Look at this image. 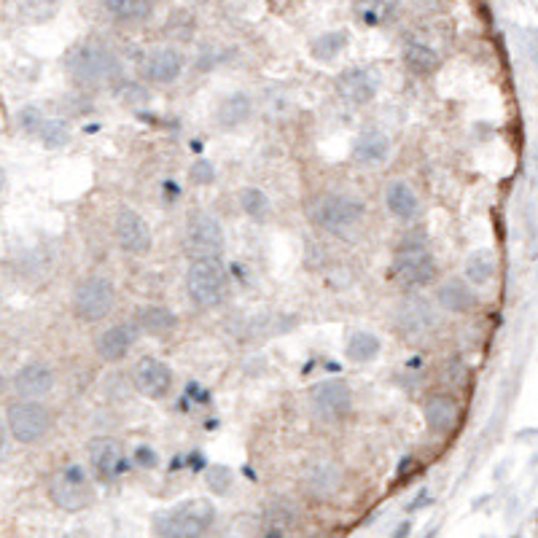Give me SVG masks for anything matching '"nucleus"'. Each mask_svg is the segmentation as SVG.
<instances>
[{"instance_id":"b1692460","label":"nucleus","mask_w":538,"mask_h":538,"mask_svg":"<svg viewBox=\"0 0 538 538\" xmlns=\"http://www.w3.org/2000/svg\"><path fill=\"white\" fill-rule=\"evenodd\" d=\"M385 205H388V210L396 216V218H412V216H417V208H420V202H417V194L406 186V184H401V181H396V184H390L388 186V192H385Z\"/></svg>"},{"instance_id":"5701e85b","label":"nucleus","mask_w":538,"mask_h":538,"mask_svg":"<svg viewBox=\"0 0 538 538\" xmlns=\"http://www.w3.org/2000/svg\"><path fill=\"white\" fill-rule=\"evenodd\" d=\"M138 323L151 337H167L178 326V315L170 307H165V304H149V307L141 310Z\"/></svg>"},{"instance_id":"412c9836","label":"nucleus","mask_w":538,"mask_h":538,"mask_svg":"<svg viewBox=\"0 0 538 538\" xmlns=\"http://www.w3.org/2000/svg\"><path fill=\"white\" fill-rule=\"evenodd\" d=\"M439 304L449 312H457V315H465L476 307V294L474 288L465 283V280H447L441 288H439Z\"/></svg>"},{"instance_id":"37998d69","label":"nucleus","mask_w":538,"mask_h":538,"mask_svg":"<svg viewBox=\"0 0 538 538\" xmlns=\"http://www.w3.org/2000/svg\"><path fill=\"white\" fill-rule=\"evenodd\" d=\"M4 385H6V380H4V374H0V390H4Z\"/></svg>"},{"instance_id":"bb28decb","label":"nucleus","mask_w":538,"mask_h":538,"mask_svg":"<svg viewBox=\"0 0 538 538\" xmlns=\"http://www.w3.org/2000/svg\"><path fill=\"white\" fill-rule=\"evenodd\" d=\"M380 350H382V342H380L377 334H371V331H353L350 339H347V350L345 353H347V358L353 363H369V361H374L380 355Z\"/></svg>"},{"instance_id":"6e6552de","label":"nucleus","mask_w":538,"mask_h":538,"mask_svg":"<svg viewBox=\"0 0 538 538\" xmlns=\"http://www.w3.org/2000/svg\"><path fill=\"white\" fill-rule=\"evenodd\" d=\"M186 243L194 259H218L226 248L224 226L208 213H194L186 229Z\"/></svg>"},{"instance_id":"a878e982","label":"nucleus","mask_w":538,"mask_h":538,"mask_svg":"<svg viewBox=\"0 0 538 538\" xmlns=\"http://www.w3.org/2000/svg\"><path fill=\"white\" fill-rule=\"evenodd\" d=\"M404 63L412 73L417 76H428L439 68V55L433 47L423 44V41H409L404 47Z\"/></svg>"},{"instance_id":"f3484780","label":"nucleus","mask_w":538,"mask_h":538,"mask_svg":"<svg viewBox=\"0 0 538 538\" xmlns=\"http://www.w3.org/2000/svg\"><path fill=\"white\" fill-rule=\"evenodd\" d=\"M304 484L315 498H331L342 487V471L331 460H320V463L310 465Z\"/></svg>"},{"instance_id":"a211bd4d","label":"nucleus","mask_w":538,"mask_h":538,"mask_svg":"<svg viewBox=\"0 0 538 538\" xmlns=\"http://www.w3.org/2000/svg\"><path fill=\"white\" fill-rule=\"evenodd\" d=\"M388 151H390L388 135L380 130H366L358 135V141L353 146V159L358 165H382L388 159Z\"/></svg>"},{"instance_id":"c03bdc74","label":"nucleus","mask_w":538,"mask_h":538,"mask_svg":"<svg viewBox=\"0 0 538 538\" xmlns=\"http://www.w3.org/2000/svg\"><path fill=\"white\" fill-rule=\"evenodd\" d=\"M425 538H436V533H428V535H425Z\"/></svg>"},{"instance_id":"393cba45","label":"nucleus","mask_w":538,"mask_h":538,"mask_svg":"<svg viewBox=\"0 0 538 538\" xmlns=\"http://www.w3.org/2000/svg\"><path fill=\"white\" fill-rule=\"evenodd\" d=\"M396 320L401 326V331L406 334H420L431 326V310L423 299H409L404 304H398Z\"/></svg>"},{"instance_id":"e433bc0d","label":"nucleus","mask_w":538,"mask_h":538,"mask_svg":"<svg viewBox=\"0 0 538 538\" xmlns=\"http://www.w3.org/2000/svg\"><path fill=\"white\" fill-rule=\"evenodd\" d=\"M414 468H417V460H414V457H404L401 465H398V476H406V474L414 471Z\"/></svg>"},{"instance_id":"423d86ee","label":"nucleus","mask_w":538,"mask_h":538,"mask_svg":"<svg viewBox=\"0 0 538 538\" xmlns=\"http://www.w3.org/2000/svg\"><path fill=\"white\" fill-rule=\"evenodd\" d=\"M6 423H9L12 436L22 444H36L52 431L49 409L38 401H30V398L14 401L6 412Z\"/></svg>"},{"instance_id":"72a5a7b5","label":"nucleus","mask_w":538,"mask_h":538,"mask_svg":"<svg viewBox=\"0 0 538 538\" xmlns=\"http://www.w3.org/2000/svg\"><path fill=\"white\" fill-rule=\"evenodd\" d=\"M189 178H192L197 186H210V184L216 181V167H213V162L197 159V162L192 165V170H189Z\"/></svg>"},{"instance_id":"39448f33","label":"nucleus","mask_w":538,"mask_h":538,"mask_svg":"<svg viewBox=\"0 0 538 538\" xmlns=\"http://www.w3.org/2000/svg\"><path fill=\"white\" fill-rule=\"evenodd\" d=\"M114 302H116L114 283L106 278H98V275L84 278L73 291V310L84 323H98V320L108 318L114 310Z\"/></svg>"},{"instance_id":"0eeeda50","label":"nucleus","mask_w":538,"mask_h":538,"mask_svg":"<svg viewBox=\"0 0 538 538\" xmlns=\"http://www.w3.org/2000/svg\"><path fill=\"white\" fill-rule=\"evenodd\" d=\"M310 406L326 423L345 420L353 409V390L345 380H323V382L312 385Z\"/></svg>"},{"instance_id":"4468645a","label":"nucleus","mask_w":538,"mask_h":538,"mask_svg":"<svg viewBox=\"0 0 538 538\" xmlns=\"http://www.w3.org/2000/svg\"><path fill=\"white\" fill-rule=\"evenodd\" d=\"M14 388H17V393L22 398L36 401V398L47 396L55 388V371H52V366H47L41 361L25 363L14 377Z\"/></svg>"},{"instance_id":"4be33fe9","label":"nucleus","mask_w":538,"mask_h":538,"mask_svg":"<svg viewBox=\"0 0 538 538\" xmlns=\"http://www.w3.org/2000/svg\"><path fill=\"white\" fill-rule=\"evenodd\" d=\"M132 342H135L132 329L124 326V323H119V326H114V329H108V331L100 334V339H98V353H100V358H106V361L114 363V361L127 358Z\"/></svg>"},{"instance_id":"f8f14e48","label":"nucleus","mask_w":538,"mask_h":538,"mask_svg":"<svg viewBox=\"0 0 538 538\" xmlns=\"http://www.w3.org/2000/svg\"><path fill=\"white\" fill-rule=\"evenodd\" d=\"M337 92L353 106H366L380 92V73L374 68H350L337 79Z\"/></svg>"},{"instance_id":"a18cd8bd","label":"nucleus","mask_w":538,"mask_h":538,"mask_svg":"<svg viewBox=\"0 0 538 538\" xmlns=\"http://www.w3.org/2000/svg\"><path fill=\"white\" fill-rule=\"evenodd\" d=\"M514 538H522V535H514Z\"/></svg>"},{"instance_id":"473e14b6","label":"nucleus","mask_w":538,"mask_h":538,"mask_svg":"<svg viewBox=\"0 0 538 538\" xmlns=\"http://www.w3.org/2000/svg\"><path fill=\"white\" fill-rule=\"evenodd\" d=\"M205 479H208V487L213 490V492H218V495H224L229 487H232V471L226 468V465H210L208 468V474H205Z\"/></svg>"},{"instance_id":"a19ab883","label":"nucleus","mask_w":538,"mask_h":538,"mask_svg":"<svg viewBox=\"0 0 538 538\" xmlns=\"http://www.w3.org/2000/svg\"><path fill=\"white\" fill-rule=\"evenodd\" d=\"M6 184H9V181H6V173H4V170H0V194H4V192H6Z\"/></svg>"},{"instance_id":"20e7f679","label":"nucleus","mask_w":538,"mask_h":538,"mask_svg":"<svg viewBox=\"0 0 538 538\" xmlns=\"http://www.w3.org/2000/svg\"><path fill=\"white\" fill-rule=\"evenodd\" d=\"M49 495L55 500V506H60L63 511H81L92 503L95 492L90 484V476L81 465H65L60 468L52 482H49Z\"/></svg>"},{"instance_id":"7c9ffc66","label":"nucleus","mask_w":538,"mask_h":538,"mask_svg":"<svg viewBox=\"0 0 538 538\" xmlns=\"http://www.w3.org/2000/svg\"><path fill=\"white\" fill-rule=\"evenodd\" d=\"M345 47H347V33L334 30V33H326V36L315 38L312 47H310V52H312V57H315L318 63H331Z\"/></svg>"},{"instance_id":"1a4fd4ad","label":"nucleus","mask_w":538,"mask_h":538,"mask_svg":"<svg viewBox=\"0 0 538 538\" xmlns=\"http://www.w3.org/2000/svg\"><path fill=\"white\" fill-rule=\"evenodd\" d=\"M366 213V205L355 197H342V194H331L323 197L315 208V221L318 226L329 229V232H345L350 226H355Z\"/></svg>"},{"instance_id":"dca6fc26","label":"nucleus","mask_w":538,"mask_h":538,"mask_svg":"<svg viewBox=\"0 0 538 538\" xmlns=\"http://www.w3.org/2000/svg\"><path fill=\"white\" fill-rule=\"evenodd\" d=\"M143 73L154 84H170L184 73V57L175 49H157V52L149 55Z\"/></svg>"},{"instance_id":"cd10ccee","label":"nucleus","mask_w":538,"mask_h":538,"mask_svg":"<svg viewBox=\"0 0 538 538\" xmlns=\"http://www.w3.org/2000/svg\"><path fill=\"white\" fill-rule=\"evenodd\" d=\"M103 6L119 22H143L151 14V0H103Z\"/></svg>"},{"instance_id":"2f4dec72","label":"nucleus","mask_w":538,"mask_h":538,"mask_svg":"<svg viewBox=\"0 0 538 538\" xmlns=\"http://www.w3.org/2000/svg\"><path fill=\"white\" fill-rule=\"evenodd\" d=\"M36 135H38L41 146H47V149H63L71 141V127L63 119H44L38 124Z\"/></svg>"},{"instance_id":"6ab92c4d","label":"nucleus","mask_w":538,"mask_h":538,"mask_svg":"<svg viewBox=\"0 0 538 538\" xmlns=\"http://www.w3.org/2000/svg\"><path fill=\"white\" fill-rule=\"evenodd\" d=\"M251 114H253V100L245 92H232L221 100L216 122L224 130H237L240 124H245L251 119Z\"/></svg>"},{"instance_id":"7ed1b4c3","label":"nucleus","mask_w":538,"mask_h":538,"mask_svg":"<svg viewBox=\"0 0 538 538\" xmlns=\"http://www.w3.org/2000/svg\"><path fill=\"white\" fill-rule=\"evenodd\" d=\"M186 291L192 302L202 307H216L229 291V272L218 259H194L186 272Z\"/></svg>"},{"instance_id":"ddd939ff","label":"nucleus","mask_w":538,"mask_h":538,"mask_svg":"<svg viewBox=\"0 0 538 538\" xmlns=\"http://www.w3.org/2000/svg\"><path fill=\"white\" fill-rule=\"evenodd\" d=\"M135 385L146 398H162L165 393H170L173 371L165 361L146 355L135 363Z\"/></svg>"},{"instance_id":"4c0bfd02","label":"nucleus","mask_w":538,"mask_h":538,"mask_svg":"<svg viewBox=\"0 0 538 538\" xmlns=\"http://www.w3.org/2000/svg\"><path fill=\"white\" fill-rule=\"evenodd\" d=\"M425 503H428V492L423 490V492L417 495V500H414V503L409 506V511H417V508H420V506H425Z\"/></svg>"},{"instance_id":"2eb2a0df","label":"nucleus","mask_w":538,"mask_h":538,"mask_svg":"<svg viewBox=\"0 0 538 538\" xmlns=\"http://www.w3.org/2000/svg\"><path fill=\"white\" fill-rule=\"evenodd\" d=\"M90 457H92V468L98 474L100 482H114L122 468H124V457L116 441L111 439H98L90 444Z\"/></svg>"},{"instance_id":"f257e3e1","label":"nucleus","mask_w":538,"mask_h":538,"mask_svg":"<svg viewBox=\"0 0 538 538\" xmlns=\"http://www.w3.org/2000/svg\"><path fill=\"white\" fill-rule=\"evenodd\" d=\"M216 519V508L205 498H192L157 517L159 538H202Z\"/></svg>"},{"instance_id":"c9c22d12","label":"nucleus","mask_w":538,"mask_h":538,"mask_svg":"<svg viewBox=\"0 0 538 538\" xmlns=\"http://www.w3.org/2000/svg\"><path fill=\"white\" fill-rule=\"evenodd\" d=\"M135 460H138L141 465L151 468V465H157V452H154L151 447H138V449H135Z\"/></svg>"},{"instance_id":"f03ea898","label":"nucleus","mask_w":538,"mask_h":538,"mask_svg":"<svg viewBox=\"0 0 538 538\" xmlns=\"http://www.w3.org/2000/svg\"><path fill=\"white\" fill-rule=\"evenodd\" d=\"M71 76L81 84H106L119 76V60L100 44H79L65 60Z\"/></svg>"},{"instance_id":"79ce46f5","label":"nucleus","mask_w":538,"mask_h":538,"mask_svg":"<svg viewBox=\"0 0 538 538\" xmlns=\"http://www.w3.org/2000/svg\"><path fill=\"white\" fill-rule=\"evenodd\" d=\"M264 538H283V530H278V527H275V530H269Z\"/></svg>"},{"instance_id":"9b49d317","label":"nucleus","mask_w":538,"mask_h":538,"mask_svg":"<svg viewBox=\"0 0 538 538\" xmlns=\"http://www.w3.org/2000/svg\"><path fill=\"white\" fill-rule=\"evenodd\" d=\"M116 240L122 251L132 256H146L151 251V229L143 216L132 208H119L116 213Z\"/></svg>"},{"instance_id":"58836bf2","label":"nucleus","mask_w":538,"mask_h":538,"mask_svg":"<svg viewBox=\"0 0 538 538\" xmlns=\"http://www.w3.org/2000/svg\"><path fill=\"white\" fill-rule=\"evenodd\" d=\"M6 449V431H4V423H0V455Z\"/></svg>"},{"instance_id":"c85d7f7f","label":"nucleus","mask_w":538,"mask_h":538,"mask_svg":"<svg viewBox=\"0 0 538 538\" xmlns=\"http://www.w3.org/2000/svg\"><path fill=\"white\" fill-rule=\"evenodd\" d=\"M465 278L471 286H484L495 278V256L490 251H474L465 259Z\"/></svg>"},{"instance_id":"aec40b11","label":"nucleus","mask_w":538,"mask_h":538,"mask_svg":"<svg viewBox=\"0 0 538 538\" xmlns=\"http://www.w3.org/2000/svg\"><path fill=\"white\" fill-rule=\"evenodd\" d=\"M425 425L433 433H449L457 425V404L447 396H433L425 401Z\"/></svg>"},{"instance_id":"ea45409f","label":"nucleus","mask_w":538,"mask_h":538,"mask_svg":"<svg viewBox=\"0 0 538 538\" xmlns=\"http://www.w3.org/2000/svg\"><path fill=\"white\" fill-rule=\"evenodd\" d=\"M406 533H409V522H404V525L398 527V533H396L393 538H406Z\"/></svg>"},{"instance_id":"9d476101","label":"nucleus","mask_w":538,"mask_h":538,"mask_svg":"<svg viewBox=\"0 0 538 538\" xmlns=\"http://www.w3.org/2000/svg\"><path fill=\"white\" fill-rule=\"evenodd\" d=\"M393 278L404 286H425L436 278V261L425 245H404L393 259Z\"/></svg>"},{"instance_id":"c756f323","label":"nucleus","mask_w":538,"mask_h":538,"mask_svg":"<svg viewBox=\"0 0 538 538\" xmlns=\"http://www.w3.org/2000/svg\"><path fill=\"white\" fill-rule=\"evenodd\" d=\"M237 200H240V208H243V213L248 216V218H253V221H267L269 216H272V202H269V197L261 192V189H243L240 194H237Z\"/></svg>"},{"instance_id":"f704fd0d","label":"nucleus","mask_w":538,"mask_h":538,"mask_svg":"<svg viewBox=\"0 0 538 538\" xmlns=\"http://www.w3.org/2000/svg\"><path fill=\"white\" fill-rule=\"evenodd\" d=\"M44 122V116L36 111V108H25L22 111V127L28 130V132H33L36 135V130H38V124Z\"/></svg>"}]
</instances>
